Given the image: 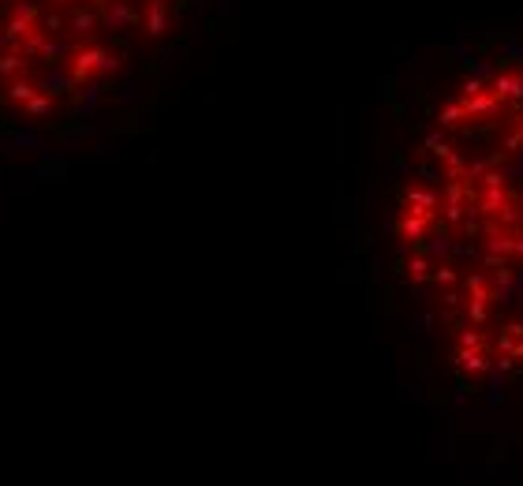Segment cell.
Masks as SVG:
<instances>
[{
	"mask_svg": "<svg viewBox=\"0 0 523 486\" xmlns=\"http://www.w3.org/2000/svg\"><path fill=\"white\" fill-rule=\"evenodd\" d=\"M187 0H0V82L82 97L150 60Z\"/></svg>",
	"mask_w": 523,
	"mask_h": 486,
	"instance_id": "1",
	"label": "cell"
}]
</instances>
